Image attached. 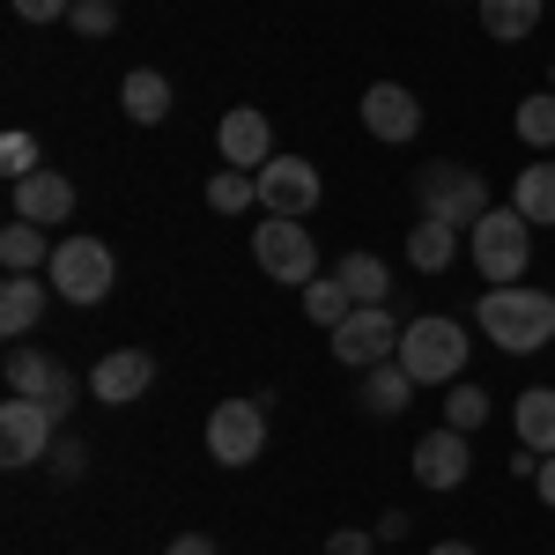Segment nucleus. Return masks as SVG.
<instances>
[{
    "label": "nucleus",
    "instance_id": "2",
    "mask_svg": "<svg viewBox=\"0 0 555 555\" xmlns=\"http://www.w3.org/2000/svg\"><path fill=\"white\" fill-rule=\"evenodd\" d=\"M467 259H474V274H481L489 289L526 282V259H533V222H526L518 208H489L467 230Z\"/></svg>",
    "mask_w": 555,
    "mask_h": 555
},
{
    "label": "nucleus",
    "instance_id": "7",
    "mask_svg": "<svg viewBox=\"0 0 555 555\" xmlns=\"http://www.w3.org/2000/svg\"><path fill=\"white\" fill-rule=\"evenodd\" d=\"M267 400L274 392H253V400H222L208 415V460L215 467H253L267 452Z\"/></svg>",
    "mask_w": 555,
    "mask_h": 555
},
{
    "label": "nucleus",
    "instance_id": "30",
    "mask_svg": "<svg viewBox=\"0 0 555 555\" xmlns=\"http://www.w3.org/2000/svg\"><path fill=\"white\" fill-rule=\"evenodd\" d=\"M444 423H452V429H481V423H489V392L460 378V385H452V400H444Z\"/></svg>",
    "mask_w": 555,
    "mask_h": 555
},
{
    "label": "nucleus",
    "instance_id": "29",
    "mask_svg": "<svg viewBox=\"0 0 555 555\" xmlns=\"http://www.w3.org/2000/svg\"><path fill=\"white\" fill-rule=\"evenodd\" d=\"M0 171H8V185H23L30 171H44L38 164V133H23V127L0 133Z\"/></svg>",
    "mask_w": 555,
    "mask_h": 555
},
{
    "label": "nucleus",
    "instance_id": "38",
    "mask_svg": "<svg viewBox=\"0 0 555 555\" xmlns=\"http://www.w3.org/2000/svg\"><path fill=\"white\" fill-rule=\"evenodd\" d=\"M548 89H555V67H548Z\"/></svg>",
    "mask_w": 555,
    "mask_h": 555
},
{
    "label": "nucleus",
    "instance_id": "5",
    "mask_svg": "<svg viewBox=\"0 0 555 555\" xmlns=\"http://www.w3.org/2000/svg\"><path fill=\"white\" fill-rule=\"evenodd\" d=\"M112 274H119V259H112L104 237H60L52 267H44L52 297H67V304H104L112 297Z\"/></svg>",
    "mask_w": 555,
    "mask_h": 555
},
{
    "label": "nucleus",
    "instance_id": "3",
    "mask_svg": "<svg viewBox=\"0 0 555 555\" xmlns=\"http://www.w3.org/2000/svg\"><path fill=\"white\" fill-rule=\"evenodd\" d=\"M467 326L460 319H437V311H423V319H408L400 326V363H408V378L415 385H460L467 378Z\"/></svg>",
    "mask_w": 555,
    "mask_h": 555
},
{
    "label": "nucleus",
    "instance_id": "13",
    "mask_svg": "<svg viewBox=\"0 0 555 555\" xmlns=\"http://www.w3.org/2000/svg\"><path fill=\"white\" fill-rule=\"evenodd\" d=\"M149 385H156V356H149V348H112V356H96V371H89V400L133 408Z\"/></svg>",
    "mask_w": 555,
    "mask_h": 555
},
{
    "label": "nucleus",
    "instance_id": "27",
    "mask_svg": "<svg viewBox=\"0 0 555 555\" xmlns=\"http://www.w3.org/2000/svg\"><path fill=\"white\" fill-rule=\"evenodd\" d=\"M208 208H215V215H245V208H259V171H230V164H222V171L208 178Z\"/></svg>",
    "mask_w": 555,
    "mask_h": 555
},
{
    "label": "nucleus",
    "instance_id": "23",
    "mask_svg": "<svg viewBox=\"0 0 555 555\" xmlns=\"http://www.w3.org/2000/svg\"><path fill=\"white\" fill-rule=\"evenodd\" d=\"M0 267H8V274H38V267H52V245H44L38 222H8V230H0Z\"/></svg>",
    "mask_w": 555,
    "mask_h": 555
},
{
    "label": "nucleus",
    "instance_id": "33",
    "mask_svg": "<svg viewBox=\"0 0 555 555\" xmlns=\"http://www.w3.org/2000/svg\"><path fill=\"white\" fill-rule=\"evenodd\" d=\"M15 15H23V23H67V15H75V0H15Z\"/></svg>",
    "mask_w": 555,
    "mask_h": 555
},
{
    "label": "nucleus",
    "instance_id": "9",
    "mask_svg": "<svg viewBox=\"0 0 555 555\" xmlns=\"http://www.w3.org/2000/svg\"><path fill=\"white\" fill-rule=\"evenodd\" d=\"M60 444V415L44 400H0V467H38L44 452Z\"/></svg>",
    "mask_w": 555,
    "mask_h": 555
},
{
    "label": "nucleus",
    "instance_id": "18",
    "mask_svg": "<svg viewBox=\"0 0 555 555\" xmlns=\"http://www.w3.org/2000/svg\"><path fill=\"white\" fill-rule=\"evenodd\" d=\"M119 112H127L133 127H164L171 119V82L156 67H133L127 82H119Z\"/></svg>",
    "mask_w": 555,
    "mask_h": 555
},
{
    "label": "nucleus",
    "instance_id": "12",
    "mask_svg": "<svg viewBox=\"0 0 555 555\" xmlns=\"http://www.w3.org/2000/svg\"><path fill=\"white\" fill-rule=\"evenodd\" d=\"M215 156H222L230 171H259V164H274V127H267V112H259V104L222 112V119H215Z\"/></svg>",
    "mask_w": 555,
    "mask_h": 555
},
{
    "label": "nucleus",
    "instance_id": "22",
    "mask_svg": "<svg viewBox=\"0 0 555 555\" xmlns=\"http://www.w3.org/2000/svg\"><path fill=\"white\" fill-rule=\"evenodd\" d=\"M518 444L526 452H555V385H533V392H518Z\"/></svg>",
    "mask_w": 555,
    "mask_h": 555
},
{
    "label": "nucleus",
    "instance_id": "16",
    "mask_svg": "<svg viewBox=\"0 0 555 555\" xmlns=\"http://www.w3.org/2000/svg\"><path fill=\"white\" fill-rule=\"evenodd\" d=\"M75 215V185L60 171H30L23 185H15V222H38V230H52V222H67Z\"/></svg>",
    "mask_w": 555,
    "mask_h": 555
},
{
    "label": "nucleus",
    "instance_id": "26",
    "mask_svg": "<svg viewBox=\"0 0 555 555\" xmlns=\"http://www.w3.org/2000/svg\"><path fill=\"white\" fill-rule=\"evenodd\" d=\"M348 311H356V297H348L341 274H326V282H311V289H304V319H311V326H326V334L341 326Z\"/></svg>",
    "mask_w": 555,
    "mask_h": 555
},
{
    "label": "nucleus",
    "instance_id": "34",
    "mask_svg": "<svg viewBox=\"0 0 555 555\" xmlns=\"http://www.w3.org/2000/svg\"><path fill=\"white\" fill-rule=\"evenodd\" d=\"M378 548V533H356V526H341L334 541H326V555H371Z\"/></svg>",
    "mask_w": 555,
    "mask_h": 555
},
{
    "label": "nucleus",
    "instance_id": "36",
    "mask_svg": "<svg viewBox=\"0 0 555 555\" xmlns=\"http://www.w3.org/2000/svg\"><path fill=\"white\" fill-rule=\"evenodd\" d=\"M164 555H215V541H208V533H178Z\"/></svg>",
    "mask_w": 555,
    "mask_h": 555
},
{
    "label": "nucleus",
    "instance_id": "31",
    "mask_svg": "<svg viewBox=\"0 0 555 555\" xmlns=\"http://www.w3.org/2000/svg\"><path fill=\"white\" fill-rule=\"evenodd\" d=\"M82 38H112L119 30V0H75V15H67Z\"/></svg>",
    "mask_w": 555,
    "mask_h": 555
},
{
    "label": "nucleus",
    "instance_id": "15",
    "mask_svg": "<svg viewBox=\"0 0 555 555\" xmlns=\"http://www.w3.org/2000/svg\"><path fill=\"white\" fill-rule=\"evenodd\" d=\"M467 467H474V452H467V429H429L423 444H415V481L423 489H460L467 481Z\"/></svg>",
    "mask_w": 555,
    "mask_h": 555
},
{
    "label": "nucleus",
    "instance_id": "4",
    "mask_svg": "<svg viewBox=\"0 0 555 555\" xmlns=\"http://www.w3.org/2000/svg\"><path fill=\"white\" fill-rule=\"evenodd\" d=\"M415 208L429 222H452V230H474L489 215V178L467 171V164H429L415 171Z\"/></svg>",
    "mask_w": 555,
    "mask_h": 555
},
{
    "label": "nucleus",
    "instance_id": "17",
    "mask_svg": "<svg viewBox=\"0 0 555 555\" xmlns=\"http://www.w3.org/2000/svg\"><path fill=\"white\" fill-rule=\"evenodd\" d=\"M44 289H52V282H38V274H8V282H0V334H8V341H23L44 319Z\"/></svg>",
    "mask_w": 555,
    "mask_h": 555
},
{
    "label": "nucleus",
    "instance_id": "20",
    "mask_svg": "<svg viewBox=\"0 0 555 555\" xmlns=\"http://www.w3.org/2000/svg\"><path fill=\"white\" fill-rule=\"evenodd\" d=\"M452 253H460V230H452V222H415V230H408V267H415V274H444V267H452Z\"/></svg>",
    "mask_w": 555,
    "mask_h": 555
},
{
    "label": "nucleus",
    "instance_id": "10",
    "mask_svg": "<svg viewBox=\"0 0 555 555\" xmlns=\"http://www.w3.org/2000/svg\"><path fill=\"white\" fill-rule=\"evenodd\" d=\"M319 164H304V156H274V164H259V215H289V222H304V215L319 208Z\"/></svg>",
    "mask_w": 555,
    "mask_h": 555
},
{
    "label": "nucleus",
    "instance_id": "11",
    "mask_svg": "<svg viewBox=\"0 0 555 555\" xmlns=\"http://www.w3.org/2000/svg\"><path fill=\"white\" fill-rule=\"evenodd\" d=\"M8 385L23 392V400H44L52 415H67L75 408V371L60 363V356H44V348H8Z\"/></svg>",
    "mask_w": 555,
    "mask_h": 555
},
{
    "label": "nucleus",
    "instance_id": "14",
    "mask_svg": "<svg viewBox=\"0 0 555 555\" xmlns=\"http://www.w3.org/2000/svg\"><path fill=\"white\" fill-rule=\"evenodd\" d=\"M363 127H371V141H415L423 133V104H415V89L400 82H371L363 89Z\"/></svg>",
    "mask_w": 555,
    "mask_h": 555
},
{
    "label": "nucleus",
    "instance_id": "19",
    "mask_svg": "<svg viewBox=\"0 0 555 555\" xmlns=\"http://www.w3.org/2000/svg\"><path fill=\"white\" fill-rule=\"evenodd\" d=\"M474 8H481V30L496 44H518V38L541 30V8H548V0H474Z\"/></svg>",
    "mask_w": 555,
    "mask_h": 555
},
{
    "label": "nucleus",
    "instance_id": "21",
    "mask_svg": "<svg viewBox=\"0 0 555 555\" xmlns=\"http://www.w3.org/2000/svg\"><path fill=\"white\" fill-rule=\"evenodd\" d=\"M363 408H371V415H400V408H415V378H408L400 356L378 363V371H363Z\"/></svg>",
    "mask_w": 555,
    "mask_h": 555
},
{
    "label": "nucleus",
    "instance_id": "35",
    "mask_svg": "<svg viewBox=\"0 0 555 555\" xmlns=\"http://www.w3.org/2000/svg\"><path fill=\"white\" fill-rule=\"evenodd\" d=\"M533 496H541V504H548V512H555V452H548V460H541V474H533Z\"/></svg>",
    "mask_w": 555,
    "mask_h": 555
},
{
    "label": "nucleus",
    "instance_id": "6",
    "mask_svg": "<svg viewBox=\"0 0 555 555\" xmlns=\"http://www.w3.org/2000/svg\"><path fill=\"white\" fill-rule=\"evenodd\" d=\"M253 259H259V274L282 282V289H311L319 282V245H311V230L289 222V215L253 222Z\"/></svg>",
    "mask_w": 555,
    "mask_h": 555
},
{
    "label": "nucleus",
    "instance_id": "24",
    "mask_svg": "<svg viewBox=\"0 0 555 555\" xmlns=\"http://www.w3.org/2000/svg\"><path fill=\"white\" fill-rule=\"evenodd\" d=\"M512 208L526 222H555V164H526L512 185Z\"/></svg>",
    "mask_w": 555,
    "mask_h": 555
},
{
    "label": "nucleus",
    "instance_id": "1",
    "mask_svg": "<svg viewBox=\"0 0 555 555\" xmlns=\"http://www.w3.org/2000/svg\"><path fill=\"white\" fill-rule=\"evenodd\" d=\"M474 326L504 356H541L555 341V289H533V282H512V289H481L474 304Z\"/></svg>",
    "mask_w": 555,
    "mask_h": 555
},
{
    "label": "nucleus",
    "instance_id": "37",
    "mask_svg": "<svg viewBox=\"0 0 555 555\" xmlns=\"http://www.w3.org/2000/svg\"><path fill=\"white\" fill-rule=\"evenodd\" d=\"M429 555H481V548H474V541H437Z\"/></svg>",
    "mask_w": 555,
    "mask_h": 555
},
{
    "label": "nucleus",
    "instance_id": "28",
    "mask_svg": "<svg viewBox=\"0 0 555 555\" xmlns=\"http://www.w3.org/2000/svg\"><path fill=\"white\" fill-rule=\"evenodd\" d=\"M512 127L526 149H555V89H541V96H518Z\"/></svg>",
    "mask_w": 555,
    "mask_h": 555
},
{
    "label": "nucleus",
    "instance_id": "25",
    "mask_svg": "<svg viewBox=\"0 0 555 555\" xmlns=\"http://www.w3.org/2000/svg\"><path fill=\"white\" fill-rule=\"evenodd\" d=\"M334 274L348 282V297H356V304H385V289H392V274H385L378 253H348Z\"/></svg>",
    "mask_w": 555,
    "mask_h": 555
},
{
    "label": "nucleus",
    "instance_id": "8",
    "mask_svg": "<svg viewBox=\"0 0 555 555\" xmlns=\"http://www.w3.org/2000/svg\"><path fill=\"white\" fill-rule=\"evenodd\" d=\"M400 356V319L385 311V304H356L341 326H334V363L341 371H378V363H392Z\"/></svg>",
    "mask_w": 555,
    "mask_h": 555
},
{
    "label": "nucleus",
    "instance_id": "32",
    "mask_svg": "<svg viewBox=\"0 0 555 555\" xmlns=\"http://www.w3.org/2000/svg\"><path fill=\"white\" fill-rule=\"evenodd\" d=\"M44 460H52V474H60V481H82V467H89V444H82V437H60V444H52Z\"/></svg>",
    "mask_w": 555,
    "mask_h": 555
}]
</instances>
